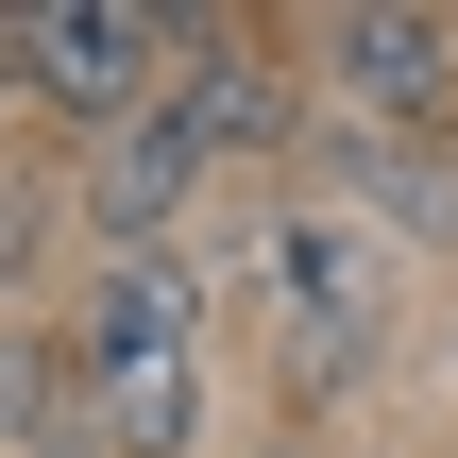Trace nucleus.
<instances>
[{
	"instance_id": "f257e3e1",
	"label": "nucleus",
	"mask_w": 458,
	"mask_h": 458,
	"mask_svg": "<svg viewBox=\"0 0 458 458\" xmlns=\"http://www.w3.org/2000/svg\"><path fill=\"white\" fill-rule=\"evenodd\" d=\"M289 136V68L255 51V34H204L187 68H170V102H136L102 153H85V221H102V255H170V221L238 170V153H272Z\"/></svg>"
},
{
	"instance_id": "f03ea898",
	"label": "nucleus",
	"mask_w": 458,
	"mask_h": 458,
	"mask_svg": "<svg viewBox=\"0 0 458 458\" xmlns=\"http://www.w3.org/2000/svg\"><path fill=\"white\" fill-rule=\"evenodd\" d=\"M68 374H85V425L119 458H187L204 442V272L187 255H102L85 323H68Z\"/></svg>"
},
{
	"instance_id": "7ed1b4c3",
	"label": "nucleus",
	"mask_w": 458,
	"mask_h": 458,
	"mask_svg": "<svg viewBox=\"0 0 458 458\" xmlns=\"http://www.w3.org/2000/svg\"><path fill=\"white\" fill-rule=\"evenodd\" d=\"M204 34H170V17H136V0H34V17H0V85L17 102H68V119H136V102H170V68H187Z\"/></svg>"
},
{
	"instance_id": "20e7f679",
	"label": "nucleus",
	"mask_w": 458,
	"mask_h": 458,
	"mask_svg": "<svg viewBox=\"0 0 458 458\" xmlns=\"http://www.w3.org/2000/svg\"><path fill=\"white\" fill-rule=\"evenodd\" d=\"M272 306H289V374L306 391H357L391 357V272L340 204H272Z\"/></svg>"
},
{
	"instance_id": "39448f33",
	"label": "nucleus",
	"mask_w": 458,
	"mask_h": 458,
	"mask_svg": "<svg viewBox=\"0 0 458 458\" xmlns=\"http://www.w3.org/2000/svg\"><path fill=\"white\" fill-rule=\"evenodd\" d=\"M323 68V119H374V136H458V17L425 0H340L306 34Z\"/></svg>"
},
{
	"instance_id": "423d86ee",
	"label": "nucleus",
	"mask_w": 458,
	"mask_h": 458,
	"mask_svg": "<svg viewBox=\"0 0 458 458\" xmlns=\"http://www.w3.org/2000/svg\"><path fill=\"white\" fill-rule=\"evenodd\" d=\"M306 170H323V204H374L391 238L458 255V153H442V136H374V119H323V136H306Z\"/></svg>"
},
{
	"instance_id": "0eeeda50",
	"label": "nucleus",
	"mask_w": 458,
	"mask_h": 458,
	"mask_svg": "<svg viewBox=\"0 0 458 458\" xmlns=\"http://www.w3.org/2000/svg\"><path fill=\"white\" fill-rule=\"evenodd\" d=\"M0 458H119L85 425V374H68L51 340H0Z\"/></svg>"
}]
</instances>
